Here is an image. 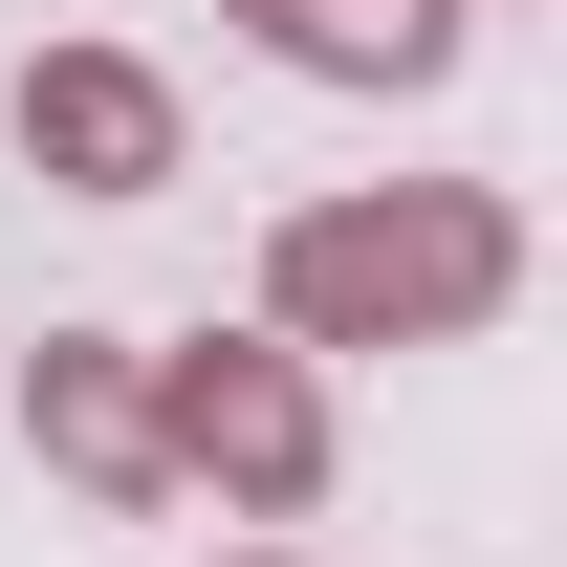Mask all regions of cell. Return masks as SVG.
Returning <instances> with one entry per match:
<instances>
[{
    "instance_id": "2",
    "label": "cell",
    "mask_w": 567,
    "mask_h": 567,
    "mask_svg": "<svg viewBox=\"0 0 567 567\" xmlns=\"http://www.w3.org/2000/svg\"><path fill=\"white\" fill-rule=\"evenodd\" d=\"M153 458L218 481L240 524L328 502V350H284V328H197V350H153Z\"/></svg>"
},
{
    "instance_id": "5",
    "label": "cell",
    "mask_w": 567,
    "mask_h": 567,
    "mask_svg": "<svg viewBox=\"0 0 567 567\" xmlns=\"http://www.w3.org/2000/svg\"><path fill=\"white\" fill-rule=\"evenodd\" d=\"M218 22L306 87H436L458 66V0H218Z\"/></svg>"
},
{
    "instance_id": "3",
    "label": "cell",
    "mask_w": 567,
    "mask_h": 567,
    "mask_svg": "<svg viewBox=\"0 0 567 567\" xmlns=\"http://www.w3.org/2000/svg\"><path fill=\"white\" fill-rule=\"evenodd\" d=\"M0 132H22L44 197H175V175H197V132H175V87H153L132 44H22Z\"/></svg>"
},
{
    "instance_id": "1",
    "label": "cell",
    "mask_w": 567,
    "mask_h": 567,
    "mask_svg": "<svg viewBox=\"0 0 567 567\" xmlns=\"http://www.w3.org/2000/svg\"><path fill=\"white\" fill-rule=\"evenodd\" d=\"M524 284V218L481 175H393V197H306L262 240V328L284 350H458Z\"/></svg>"
},
{
    "instance_id": "4",
    "label": "cell",
    "mask_w": 567,
    "mask_h": 567,
    "mask_svg": "<svg viewBox=\"0 0 567 567\" xmlns=\"http://www.w3.org/2000/svg\"><path fill=\"white\" fill-rule=\"evenodd\" d=\"M22 458H66L87 502H175V458H153V350H132V328H44V350H22Z\"/></svg>"
},
{
    "instance_id": "6",
    "label": "cell",
    "mask_w": 567,
    "mask_h": 567,
    "mask_svg": "<svg viewBox=\"0 0 567 567\" xmlns=\"http://www.w3.org/2000/svg\"><path fill=\"white\" fill-rule=\"evenodd\" d=\"M240 567H284V546H240Z\"/></svg>"
}]
</instances>
